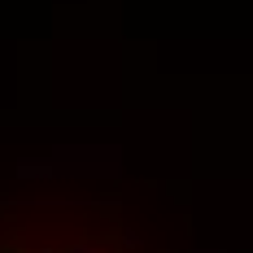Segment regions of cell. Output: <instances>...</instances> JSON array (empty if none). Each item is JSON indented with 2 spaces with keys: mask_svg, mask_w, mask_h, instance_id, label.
I'll return each instance as SVG.
<instances>
[{
  "mask_svg": "<svg viewBox=\"0 0 253 253\" xmlns=\"http://www.w3.org/2000/svg\"><path fill=\"white\" fill-rule=\"evenodd\" d=\"M0 253H105V236L83 231L75 240H52V236H35V231L0 214Z\"/></svg>",
  "mask_w": 253,
  "mask_h": 253,
  "instance_id": "6da1fadb",
  "label": "cell"
}]
</instances>
